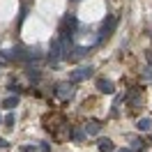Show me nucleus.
I'll return each instance as SVG.
<instances>
[{
  "mask_svg": "<svg viewBox=\"0 0 152 152\" xmlns=\"http://www.w3.org/2000/svg\"><path fill=\"white\" fill-rule=\"evenodd\" d=\"M95 74V67H76L74 72H72V83H78V81H86V78H90V76Z\"/></svg>",
  "mask_w": 152,
  "mask_h": 152,
  "instance_id": "1",
  "label": "nucleus"
},
{
  "mask_svg": "<svg viewBox=\"0 0 152 152\" xmlns=\"http://www.w3.org/2000/svg\"><path fill=\"white\" fill-rule=\"evenodd\" d=\"M65 122V118H62V115H58V113H51V115H46V118H44V129H46V132H56L58 127H60V124Z\"/></svg>",
  "mask_w": 152,
  "mask_h": 152,
  "instance_id": "2",
  "label": "nucleus"
},
{
  "mask_svg": "<svg viewBox=\"0 0 152 152\" xmlns=\"http://www.w3.org/2000/svg\"><path fill=\"white\" fill-rule=\"evenodd\" d=\"M115 26H118V19H115V16H106L104 26H102V30H99V42H104V39L115 30Z\"/></svg>",
  "mask_w": 152,
  "mask_h": 152,
  "instance_id": "3",
  "label": "nucleus"
},
{
  "mask_svg": "<svg viewBox=\"0 0 152 152\" xmlns=\"http://www.w3.org/2000/svg\"><path fill=\"white\" fill-rule=\"evenodd\" d=\"M56 95L62 97V99H72V95H74V83H58Z\"/></svg>",
  "mask_w": 152,
  "mask_h": 152,
  "instance_id": "4",
  "label": "nucleus"
},
{
  "mask_svg": "<svg viewBox=\"0 0 152 152\" xmlns=\"http://www.w3.org/2000/svg\"><path fill=\"white\" fill-rule=\"evenodd\" d=\"M69 132H72V129L67 127V122H62L56 132H53V138H56V141H67V138H72V134H69Z\"/></svg>",
  "mask_w": 152,
  "mask_h": 152,
  "instance_id": "5",
  "label": "nucleus"
},
{
  "mask_svg": "<svg viewBox=\"0 0 152 152\" xmlns=\"http://www.w3.org/2000/svg\"><path fill=\"white\" fill-rule=\"evenodd\" d=\"M95 86H97V90H99V92H104V95H113V83H111V81H106V78H97L95 81Z\"/></svg>",
  "mask_w": 152,
  "mask_h": 152,
  "instance_id": "6",
  "label": "nucleus"
},
{
  "mask_svg": "<svg viewBox=\"0 0 152 152\" xmlns=\"http://www.w3.org/2000/svg\"><path fill=\"white\" fill-rule=\"evenodd\" d=\"M102 132V122H97V120H90V122L86 124V134L88 136H95V134Z\"/></svg>",
  "mask_w": 152,
  "mask_h": 152,
  "instance_id": "7",
  "label": "nucleus"
},
{
  "mask_svg": "<svg viewBox=\"0 0 152 152\" xmlns=\"http://www.w3.org/2000/svg\"><path fill=\"white\" fill-rule=\"evenodd\" d=\"M97 145H99V152H113V150H115L111 138H99V141H97Z\"/></svg>",
  "mask_w": 152,
  "mask_h": 152,
  "instance_id": "8",
  "label": "nucleus"
},
{
  "mask_svg": "<svg viewBox=\"0 0 152 152\" xmlns=\"http://www.w3.org/2000/svg\"><path fill=\"white\" fill-rule=\"evenodd\" d=\"M16 104H19V97H7V99L2 102V106H5V108H14Z\"/></svg>",
  "mask_w": 152,
  "mask_h": 152,
  "instance_id": "9",
  "label": "nucleus"
},
{
  "mask_svg": "<svg viewBox=\"0 0 152 152\" xmlns=\"http://www.w3.org/2000/svg\"><path fill=\"white\" fill-rule=\"evenodd\" d=\"M152 127V120L150 118H143V120H138V129H143V132H145V129H150Z\"/></svg>",
  "mask_w": 152,
  "mask_h": 152,
  "instance_id": "10",
  "label": "nucleus"
},
{
  "mask_svg": "<svg viewBox=\"0 0 152 152\" xmlns=\"http://www.w3.org/2000/svg\"><path fill=\"white\" fill-rule=\"evenodd\" d=\"M72 138H74V141H78V143H81V141H83V138H86V134L81 132V129H72Z\"/></svg>",
  "mask_w": 152,
  "mask_h": 152,
  "instance_id": "11",
  "label": "nucleus"
},
{
  "mask_svg": "<svg viewBox=\"0 0 152 152\" xmlns=\"http://www.w3.org/2000/svg\"><path fill=\"white\" fill-rule=\"evenodd\" d=\"M132 148H136V150L143 148V141H141V138H132Z\"/></svg>",
  "mask_w": 152,
  "mask_h": 152,
  "instance_id": "12",
  "label": "nucleus"
},
{
  "mask_svg": "<svg viewBox=\"0 0 152 152\" xmlns=\"http://www.w3.org/2000/svg\"><path fill=\"white\" fill-rule=\"evenodd\" d=\"M5 124H7V127H12V124H14V115H7V118H5Z\"/></svg>",
  "mask_w": 152,
  "mask_h": 152,
  "instance_id": "13",
  "label": "nucleus"
},
{
  "mask_svg": "<svg viewBox=\"0 0 152 152\" xmlns=\"http://www.w3.org/2000/svg\"><path fill=\"white\" fill-rule=\"evenodd\" d=\"M32 150H35L32 145H23V148H21V152H32Z\"/></svg>",
  "mask_w": 152,
  "mask_h": 152,
  "instance_id": "14",
  "label": "nucleus"
},
{
  "mask_svg": "<svg viewBox=\"0 0 152 152\" xmlns=\"http://www.w3.org/2000/svg\"><path fill=\"white\" fill-rule=\"evenodd\" d=\"M0 148H10V143L5 141V138H0Z\"/></svg>",
  "mask_w": 152,
  "mask_h": 152,
  "instance_id": "15",
  "label": "nucleus"
},
{
  "mask_svg": "<svg viewBox=\"0 0 152 152\" xmlns=\"http://www.w3.org/2000/svg\"><path fill=\"white\" fill-rule=\"evenodd\" d=\"M148 62H150V65H152V53H148Z\"/></svg>",
  "mask_w": 152,
  "mask_h": 152,
  "instance_id": "16",
  "label": "nucleus"
},
{
  "mask_svg": "<svg viewBox=\"0 0 152 152\" xmlns=\"http://www.w3.org/2000/svg\"><path fill=\"white\" fill-rule=\"evenodd\" d=\"M145 76H148V78H150V81H152V72H148V74H145Z\"/></svg>",
  "mask_w": 152,
  "mask_h": 152,
  "instance_id": "17",
  "label": "nucleus"
},
{
  "mask_svg": "<svg viewBox=\"0 0 152 152\" xmlns=\"http://www.w3.org/2000/svg\"><path fill=\"white\" fill-rule=\"evenodd\" d=\"M118 152H132V150H118Z\"/></svg>",
  "mask_w": 152,
  "mask_h": 152,
  "instance_id": "18",
  "label": "nucleus"
}]
</instances>
